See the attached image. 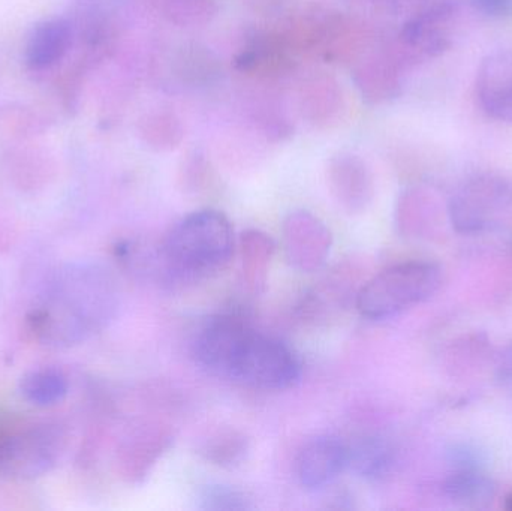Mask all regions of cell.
I'll use <instances>...</instances> for the list:
<instances>
[{
    "label": "cell",
    "instance_id": "6da1fadb",
    "mask_svg": "<svg viewBox=\"0 0 512 511\" xmlns=\"http://www.w3.org/2000/svg\"><path fill=\"white\" fill-rule=\"evenodd\" d=\"M116 275L96 261H72L45 282L27 314L36 341L48 348L77 347L104 332L119 314Z\"/></svg>",
    "mask_w": 512,
    "mask_h": 511
},
{
    "label": "cell",
    "instance_id": "7a4b0ae2",
    "mask_svg": "<svg viewBox=\"0 0 512 511\" xmlns=\"http://www.w3.org/2000/svg\"><path fill=\"white\" fill-rule=\"evenodd\" d=\"M234 249L230 219L218 210H198L168 234L161 249L162 267L174 281H203L227 267Z\"/></svg>",
    "mask_w": 512,
    "mask_h": 511
},
{
    "label": "cell",
    "instance_id": "3957f363",
    "mask_svg": "<svg viewBox=\"0 0 512 511\" xmlns=\"http://www.w3.org/2000/svg\"><path fill=\"white\" fill-rule=\"evenodd\" d=\"M442 285V269L430 261H406L382 270L357 293L364 318L381 321L432 299Z\"/></svg>",
    "mask_w": 512,
    "mask_h": 511
},
{
    "label": "cell",
    "instance_id": "277c9868",
    "mask_svg": "<svg viewBox=\"0 0 512 511\" xmlns=\"http://www.w3.org/2000/svg\"><path fill=\"white\" fill-rule=\"evenodd\" d=\"M222 378L259 390H286L300 381L301 363L285 342L249 326L234 345Z\"/></svg>",
    "mask_w": 512,
    "mask_h": 511
},
{
    "label": "cell",
    "instance_id": "5b68a950",
    "mask_svg": "<svg viewBox=\"0 0 512 511\" xmlns=\"http://www.w3.org/2000/svg\"><path fill=\"white\" fill-rule=\"evenodd\" d=\"M448 216L454 230L481 236L504 230L512 221V183L496 174H480L451 195Z\"/></svg>",
    "mask_w": 512,
    "mask_h": 511
},
{
    "label": "cell",
    "instance_id": "8992f818",
    "mask_svg": "<svg viewBox=\"0 0 512 511\" xmlns=\"http://www.w3.org/2000/svg\"><path fill=\"white\" fill-rule=\"evenodd\" d=\"M66 449L60 426L39 425L0 438V476L9 480H35L56 468Z\"/></svg>",
    "mask_w": 512,
    "mask_h": 511
},
{
    "label": "cell",
    "instance_id": "52a82bcc",
    "mask_svg": "<svg viewBox=\"0 0 512 511\" xmlns=\"http://www.w3.org/2000/svg\"><path fill=\"white\" fill-rule=\"evenodd\" d=\"M282 242L288 263L300 272L312 273L327 263L333 234L321 219L306 210H298L283 221Z\"/></svg>",
    "mask_w": 512,
    "mask_h": 511
},
{
    "label": "cell",
    "instance_id": "ba28073f",
    "mask_svg": "<svg viewBox=\"0 0 512 511\" xmlns=\"http://www.w3.org/2000/svg\"><path fill=\"white\" fill-rule=\"evenodd\" d=\"M298 482L309 491L325 488L348 468V446L339 438L318 437L297 458Z\"/></svg>",
    "mask_w": 512,
    "mask_h": 511
},
{
    "label": "cell",
    "instance_id": "9c48e42d",
    "mask_svg": "<svg viewBox=\"0 0 512 511\" xmlns=\"http://www.w3.org/2000/svg\"><path fill=\"white\" fill-rule=\"evenodd\" d=\"M477 95L483 110L493 119L512 123V51H496L481 63Z\"/></svg>",
    "mask_w": 512,
    "mask_h": 511
},
{
    "label": "cell",
    "instance_id": "30bf717a",
    "mask_svg": "<svg viewBox=\"0 0 512 511\" xmlns=\"http://www.w3.org/2000/svg\"><path fill=\"white\" fill-rule=\"evenodd\" d=\"M459 18V3L445 0L406 24L403 41L426 56H436L451 45Z\"/></svg>",
    "mask_w": 512,
    "mask_h": 511
},
{
    "label": "cell",
    "instance_id": "8fae6325",
    "mask_svg": "<svg viewBox=\"0 0 512 511\" xmlns=\"http://www.w3.org/2000/svg\"><path fill=\"white\" fill-rule=\"evenodd\" d=\"M442 497L460 509H489L498 488L480 465H453L451 473L439 485Z\"/></svg>",
    "mask_w": 512,
    "mask_h": 511
},
{
    "label": "cell",
    "instance_id": "7c38bea8",
    "mask_svg": "<svg viewBox=\"0 0 512 511\" xmlns=\"http://www.w3.org/2000/svg\"><path fill=\"white\" fill-rule=\"evenodd\" d=\"M72 32L68 21L51 18L33 27L27 36L24 59L32 69H45L63 59L71 45Z\"/></svg>",
    "mask_w": 512,
    "mask_h": 511
},
{
    "label": "cell",
    "instance_id": "4fadbf2b",
    "mask_svg": "<svg viewBox=\"0 0 512 511\" xmlns=\"http://www.w3.org/2000/svg\"><path fill=\"white\" fill-rule=\"evenodd\" d=\"M240 276L249 293L261 294L267 284L268 269L276 252V243L264 231L248 230L240 234Z\"/></svg>",
    "mask_w": 512,
    "mask_h": 511
},
{
    "label": "cell",
    "instance_id": "5bb4252c",
    "mask_svg": "<svg viewBox=\"0 0 512 511\" xmlns=\"http://www.w3.org/2000/svg\"><path fill=\"white\" fill-rule=\"evenodd\" d=\"M397 465V450L382 437H366L348 446V468L361 479L379 482L393 474Z\"/></svg>",
    "mask_w": 512,
    "mask_h": 511
},
{
    "label": "cell",
    "instance_id": "9a60e30c",
    "mask_svg": "<svg viewBox=\"0 0 512 511\" xmlns=\"http://www.w3.org/2000/svg\"><path fill=\"white\" fill-rule=\"evenodd\" d=\"M198 455L221 468H237L245 464L251 453V441L245 432L230 426L212 429L197 441Z\"/></svg>",
    "mask_w": 512,
    "mask_h": 511
},
{
    "label": "cell",
    "instance_id": "2e32d148",
    "mask_svg": "<svg viewBox=\"0 0 512 511\" xmlns=\"http://www.w3.org/2000/svg\"><path fill=\"white\" fill-rule=\"evenodd\" d=\"M173 443V434L170 429L155 423L141 429L134 438L126 452V465L129 467V476L138 482L146 479L150 470L158 464L165 452Z\"/></svg>",
    "mask_w": 512,
    "mask_h": 511
},
{
    "label": "cell",
    "instance_id": "e0dca14e",
    "mask_svg": "<svg viewBox=\"0 0 512 511\" xmlns=\"http://www.w3.org/2000/svg\"><path fill=\"white\" fill-rule=\"evenodd\" d=\"M334 197L346 212L361 213L372 203L373 186L366 168L357 162H340L331 176Z\"/></svg>",
    "mask_w": 512,
    "mask_h": 511
},
{
    "label": "cell",
    "instance_id": "ac0fdd59",
    "mask_svg": "<svg viewBox=\"0 0 512 511\" xmlns=\"http://www.w3.org/2000/svg\"><path fill=\"white\" fill-rule=\"evenodd\" d=\"M68 392V378L56 368L33 369L20 380L21 396L35 407H53L62 402Z\"/></svg>",
    "mask_w": 512,
    "mask_h": 511
},
{
    "label": "cell",
    "instance_id": "d6986e66",
    "mask_svg": "<svg viewBox=\"0 0 512 511\" xmlns=\"http://www.w3.org/2000/svg\"><path fill=\"white\" fill-rule=\"evenodd\" d=\"M197 507L204 511H248L252 498L233 486L206 485L197 492Z\"/></svg>",
    "mask_w": 512,
    "mask_h": 511
},
{
    "label": "cell",
    "instance_id": "ffe728a7",
    "mask_svg": "<svg viewBox=\"0 0 512 511\" xmlns=\"http://www.w3.org/2000/svg\"><path fill=\"white\" fill-rule=\"evenodd\" d=\"M495 377L505 395L512 399V342L496 354Z\"/></svg>",
    "mask_w": 512,
    "mask_h": 511
},
{
    "label": "cell",
    "instance_id": "44dd1931",
    "mask_svg": "<svg viewBox=\"0 0 512 511\" xmlns=\"http://www.w3.org/2000/svg\"><path fill=\"white\" fill-rule=\"evenodd\" d=\"M472 6L487 17L512 15V0H471Z\"/></svg>",
    "mask_w": 512,
    "mask_h": 511
},
{
    "label": "cell",
    "instance_id": "7402d4cb",
    "mask_svg": "<svg viewBox=\"0 0 512 511\" xmlns=\"http://www.w3.org/2000/svg\"><path fill=\"white\" fill-rule=\"evenodd\" d=\"M0 438H2V435H0Z\"/></svg>",
    "mask_w": 512,
    "mask_h": 511
}]
</instances>
